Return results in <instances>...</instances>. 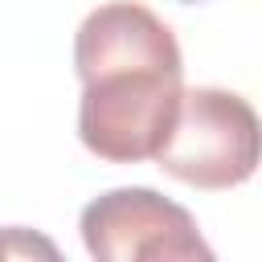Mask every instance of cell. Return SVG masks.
<instances>
[{"mask_svg": "<svg viewBox=\"0 0 262 262\" xmlns=\"http://www.w3.org/2000/svg\"><path fill=\"white\" fill-rule=\"evenodd\" d=\"M156 164L192 188L221 192L237 188L258 172V115L254 106L221 86H192L180 94L168 139Z\"/></svg>", "mask_w": 262, "mask_h": 262, "instance_id": "7a4b0ae2", "label": "cell"}, {"mask_svg": "<svg viewBox=\"0 0 262 262\" xmlns=\"http://www.w3.org/2000/svg\"><path fill=\"white\" fill-rule=\"evenodd\" d=\"M82 246L98 262H209L213 250L196 229V217L160 196L156 188H111L94 196L82 217Z\"/></svg>", "mask_w": 262, "mask_h": 262, "instance_id": "3957f363", "label": "cell"}, {"mask_svg": "<svg viewBox=\"0 0 262 262\" xmlns=\"http://www.w3.org/2000/svg\"><path fill=\"white\" fill-rule=\"evenodd\" d=\"M180 4H201V0H180Z\"/></svg>", "mask_w": 262, "mask_h": 262, "instance_id": "5b68a950", "label": "cell"}, {"mask_svg": "<svg viewBox=\"0 0 262 262\" xmlns=\"http://www.w3.org/2000/svg\"><path fill=\"white\" fill-rule=\"evenodd\" d=\"M4 254H41V258H57V246L45 242V237H37V233H29V229H20V225H12V229L0 233V258H4Z\"/></svg>", "mask_w": 262, "mask_h": 262, "instance_id": "277c9868", "label": "cell"}, {"mask_svg": "<svg viewBox=\"0 0 262 262\" xmlns=\"http://www.w3.org/2000/svg\"><path fill=\"white\" fill-rule=\"evenodd\" d=\"M74 74L82 147L106 164L156 160L184 94L176 33L135 0L98 4L74 33Z\"/></svg>", "mask_w": 262, "mask_h": 262, "instance_id": "6da1fadb", "label": "cell"}]
</instances>
